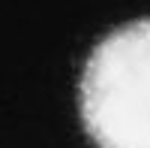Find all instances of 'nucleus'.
Segmentation results:
<instances>
[{
    "label": "nucleus",
    "mask_w": 150,
    "mask_h": 148,
    "mask_svg": "<svg viewBox=\"0 0 150 148\" xmlns=\"http://www.w3.org/2000/svg\"><path fill=\"white\" fill-rule=\"evenodd\" d=\"M78 115L96 148H150V18L93 45L78 79Z\"/></svg>",
    "instance_id": "1"
}]
</instances>
